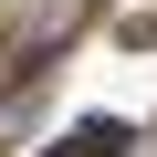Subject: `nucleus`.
I'll use <instances>...</instances> for the list:
<instances>
[{"label": "nucleus", "instance_id": "f257e3e1", "mask_svg": "<svg viewBox=\"0 0 157 157\" xmlns=\"http://www.w3.org/2000/svg\"><path fill=\"white\" fill-rule=\"evenodd\" d=\"M136 147V126H115V115H84V126H63L42 157H126Z\"/></svg>", "mask_w": 157, "mask_h": 157}, {"label": "nucleus", "instance_id": "f03ea898", "mask_svg": "<svg viewBox=\"0 0 157 157\" xmlns=\"http://www.w3.org/2000/svg\"><path fill=\"white\" fill-rule=\"evenodd\" d=\"M126 42H136V52H157V11H136V21H126Z\"/></svg>", "mask_w": 157, "mask_h": 157}]
</instances>
